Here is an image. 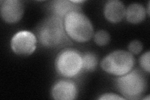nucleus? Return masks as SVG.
<instances>
[{
  "label": "nucleus",
  "instance_id": "f257e3e1",
  "mask_svg": "<svg viewBox=\"0 0 150 100\" xmlns=\"http://www.w3.org/2000/svg\"><path fill=\"white\" fill-rule=\"evenodd\" d=\"M36 37L40 43L48 48L63 46L69 40L64 21L52 15L46 18L38 26Z\"/></svg>",
  "mask_w": 150,
  "mask_h": 100
},
{
  "label": "nucleus",
  "instance_id": "f03ea898",
  "mask_svg": "<svg viewBox=\"0 0 150 100\" xmlns=\"http://www.w3.org/2000/svg\"><path fill=\"white\" fill-rule=\"evenodd\" d=\"M67 35L78 43H86L93 36V27L91 21L80 11L69 13L64 20Z\"/></svg>",
  "mask_w": 150,
  "mask_h": 100
},
{
  "label": "nucleus",
  "instance_id": "7ed1b4c3",
  "mask_svg": "<svg viewBox=\"0 0 150 100\" xmlns=\"http://www.w3.org/2000/svg\"><path fill=\"white\" fill-rule=\"evenodd\" d=\"M115 86L125 99H140L146 91V79L142 71L138 69L119 77L116 79Z\"/></svg>",
  "mask_w": 150,
  "mask_h": 100
},
{
  "label": "nucleus",
  "instance_id": "20e7f679",
  "mask_svg": "<svg viewBox=\"0 0 150 100\" xmlns=\"http://www.w3.org/2000/svg\"><path fill=\"white\" fill-rule=\"evenodd\" d=\"M135 63L133 55L123 50H117L107 55L101 63L103 70L110 74L121 77L132 70Z\"/></svg>",
  "mask_w": 150,
  "mask_h": 100
},
{
  "label": "nucleus",
  "instance_id": "39448f33",
  "mask_svg": "<svg viewBox=\"0 0 150 100\" xmlns=\"http://www.w3.org/2000/svg\"><path fill=\"white\" fill-rule=\"evenodd\" d=\"M57 72L65 78H73L82 70V55L73 49L60 52L55 60Z\"/></svg>",
  "mask_w": 150,
  "mask_h": 100
},
{
  "label": "nucleus",
  "instance_id": "423d86ee",
  "mask_svg": "<svg viewBox=\"0 0 150 100\" xmlns=\"http://www.w3.org/2000/svg\"><path fill=\"white\" fill-rule=\"evenodd\" d=\"M37 37L30 31H20L14 35L11 40V48L15 54L29 56L36 49Z\"/></svg>",
  "mask_w": 150,
  "mask_h": 100
},
{
  "label": "nucleus",
  "instance_id": "0eeeda50",
  "mask_svg": "<svg viewBox=\"0 0 150 100\" xmlns=\"http://www.w3.org/2000/svg\"><path fill=\"white\" fill-rule=\"evenodd\" d=\"M1 16L3 20L9 24L20 21L24 13V5L19 0L1 1Z\"/></svg>",
  "mask_w": 150,
  "mask_h": 100
},
{
  "label": "nucleus",
  "instance_id": "6e6552de",
  "mask_svg": "<svg viewBox=\"0 0 150 100\" xmlns=\"http://www.w3.org/2000/svg\"><path fill=\"white\" fill-rule=\"evenodd\" d=\"M76 84L68 79H62L56 82L51 89V94L56 100H73L78 96Z\"/></svg>",
  "mask_w": 150,
  "mask_h": 100
},
{
  "label": "nucleus",
  "instance_id": "1a4fd4ad",
  "mask_svg": "<svg viewBox=\"0 0 150 100\" xmlns=\"http://www.w3.org/2000/svg\"><path fill=\"white\" fill-rule=\"evenodd\" d=\"M126 8L123 2L118 0H111L106 2L104 7V15L106 20L117 23L121 21L125 16Z\"/></svg>",
  "mask_w": 150,
  "mask_h": 100
},
{
  "label": "nucleus",
  "instance_id": "9d476101",
  "mask_svg": "<svg viewBox=\"0 0 150 100\" xmlns=\"http://www.w3.org/2000/svg\"><path fill=\"white\" fill-rule=\"evenodd\" d=\"M80 4H76L72 1L58 0L51 3L50 9L52 16L59 18L64 21L69 13L74 11H80Z\"/></svg>",
  "mask_w": 150,
  "mask_h": 100
},
{
  "label": "nucleus",
  "instance_id": "9b49d317",
  "mask_svg": "<svg viewBox=\"0 0 150 100\" xmlns=\"http://www.w3.org/2000/svg\"><path fill=\"white\" fill-rule=\"evenodd\" d=\"M146 14V9L143 5L138 3H133L130 4L126 9L125 16L128 22L138 24L144 20Z\"/></svg>",
  "mask_w": 150,
  "mask_h": 100
},
{
  "label": "nucleus",
  "instance_id": "f8f14e48",
  "mask_svg": "<svg viewBox=\"0 0 150 100\" xmlns=\"http://www.w3.org/2000/svg\"><path fill=\"white\" fill-rule=\"evenodd\" d=\"M98 65L97 56L91 53H86L82 55V70L94 71Z\"/></svg>",
  "mask_w": 150,
  "mask_h": 100
},
{
  "label": "nucleus",
  "instance_id": "ddd939ff",
  "mask_svg": "<svg viewBox=\"0 0 150 100\" xmlns=\"http://www.w3.org/2000/svg\"><path fill=\"white\" fill-rule=\"evenodd\" d=\"M94 40L98 46H103L108 45L110 41L109 33L105 30L97 31L94 35Z\"/></svg>",
  "mask_w": 150,
  "mask_h": 100
},
{
  "label": "nucleus",
  "instance_id": "4468645a",
  "mask_svg": "<svg viewBox=\"0 0 150 100\" xmlns=\"http://www.w3.org/2000/svg\"><path fill=\"white\" fill-rule=\"evenodd\" d=\"M129 53L133 55H138L143 50V44L138 40H133L128 45Z\"/></svg>",
  "mask_w": 150,
  "mask_h": 100
},
{
  "label": "nucleus",
  "instance_id": "2eb2a0df",
  "mask_svg": "<svg viewBox=\"0 0 150 100\" xmlns=\"http://www.w3.org/2000/svg\"><path fill=\"white\" fill-rule=\"evenodd\" d=\"M149 59L150 53L149 51H147L146 53H144L139 59V63L143 70L146 71L147 73H149L150 71V65H149Z\"/></svg>",
  "mask_w": 150,
  "mask_h": 100
},
{
  "label": "nucleus",
  "instance_id": "dca6fc26",
  "mask_svg": "<svg viewBox=\"0 0 150 100\" xmlns=\"http://www.w3.org/2000/svg\"><path fill=\"white\" fill-rule=\"evenodd\" d=\"M99 99L101 100H124L125 99V98L121 97V96L118 94H116L115 93H105L102 94L101 96L99 98Z\"/></svg>",
  "mask_w": 150,
  "mask_h": 100
}]
</instances>
